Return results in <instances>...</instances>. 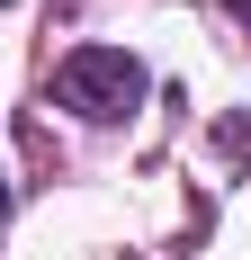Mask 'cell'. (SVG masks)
Returning a JSON list of instances; mask_svg holds the SVG:
<instances>
[{
  "instance_id": "3",
  "label": "cell",
  "mask_w": 251,
  "mask_h": 260,
  "mask_svg": "<svg viewBox=\"0 0 251 260\" xmlns=\"http://www.w3.org/2000/svg\"><path fill=\"white\" fill-rule=\"evenodd\" d=\"M0 215H9V188H0Z\"/></svg>"
},
{
  "instance_id": "2",
  "label": "cell",
  "mask_w": 251,
  "mask_h": 260,
  "mask_svg": "<svg viewBox=\"0 0 251 260\" xmlns=\"http://www.w3.org/2000/svg\"><path fill=\"white\" fill-rule=\"evenodd\" d=\"M225 9H233V18H242V27H251V0H225Z\"/></svg>"
},
{
  "instance_id": "1",
  "label": "cell",
  "mask_w": 251,
  "mask_h": 260,
  "mask_svg": "<svg viewBox=\"0 0 251 260\" xmlns=\"http://www.w3.org/2000/svg\"><path fill=\"white\" fill-rule=\"evenodd\" d=\"M144 63L125 45H72L63 63H54V99L72 108V117H90V126H117V117H135L144 108Z\"/></svg>"
}]
</instances>
